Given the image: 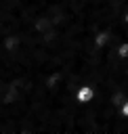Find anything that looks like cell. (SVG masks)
Listing matches in <instances>:
<instances>
[{"instance_id":"cell-2","label":"cell","mask_w":128,"mask_h":134,"mask_svg":"<svg viewBox=\"0 0 128 134\" xmlns=\"http://www.w3.org/2000/svg\"><path fill=\"white\" fill-rule=\"evenodd\" d=\"M122 54H128V46H122V50H120Z\"/></svg>"},{"instance_id":"cell-3","label":"cell","mask_w":128,"mask_h":134,"mask_svg":"<svg viewBox=\"0 0 128 134\" xmlns=\"http://www.w3.org/2000/svg\"><path fill=\"white\" fill-rule=\"evenodd\" d=\"M124 115H128V105H126V107H124Z\"/></svg>"},{"instance_id":"cell-1","label":"cell","mask_w":128,"mask_h":134,"mask_svg":"<svg viewBox=\"0 0 128 134\" xmlns=\"http://www.w3.org/2000/svg\"><path fill=\"white\" fill-rule=\"evenodd\" d=\"M90 96H92V90H90V88H82V90L78 92V100H82V103H84V100H90Z\"/></svg>"},{"instance_id":"cell-4","label":"cell","mask_w":128,"mask_h":134,"mask_svg":"<svg viewBox=\"0 0 128 134\" xmlns=\"http://www.w3.org/2000/svg\"><path fill=\"white\" fill-rule=\"evenodd\" d=\"M126 21H128V17H126Z\"/></svg>"}]
</instances>
